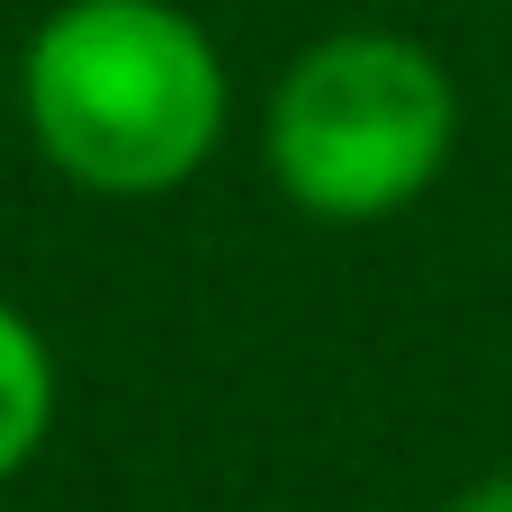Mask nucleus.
I'll return each instance as SVG.
<instances>
[{
	"instance_id": "20e7f679",
	"label": "nucleus",
	"mask_w": 512,
	"mask_h": 512,
	"mask_svg": "<svg viewBox=\"0 0 512 512\" xmlns=\"http://www.w3.org/2000/svg\"><path fill=\"white\" fill-rule=\"evenodd\" d=\"M441 512H512V468H495V477H468V486H459Z\"/></svg>"
},
{
	"instance_id": "7ed1b4c3",
	"label": "nucleus",
	"mask_w": 512,
	"mask_h": 512,
	"mask_svg": "<svg viewBox=\"0 0 512 512\" xmlns=\"http://www.w3.org/2000/svg\"><path fill=\"white\" fill-rule=\"evenodd\" d=\"M54 414H63V360L36 333V315L0 297V486L36 468V450L54 441Z\"/></svg>"
},
{
	"instance_id": "f257e3e1",
	"label": "nucleus",
	"mask_w": 512,
	"mask_h": 512,
	"mask_svg": "<svg viewBox=\"0 0 512 512\" xmlns=\"http://www.w3.org/2000/svg\"><path fill=\"white\" fill-rule=\"evenodd\" d=\"M234 117V72L180 0H54L18 54V126L36 162L90 198L189 189Z\"/></svg>"
},
{
	"instance_id": "f03ea898",
	"label": "nucleus",
	"mask_w": 512,
	"mask_h": 512,
	"mask_svg": "<svg viewBox=\"0 0 512 512\" xmlns=\"http://www.w3.org/2000/svg\"><path fill=\"white\" fill-rule=\"evenodd\" d=\"M450 153H459V81L423 36L396 27L315 36L261 108V162L279 198L315 225H387L423 207Z\"/></svg>"
}]
</instances>
